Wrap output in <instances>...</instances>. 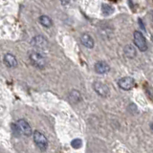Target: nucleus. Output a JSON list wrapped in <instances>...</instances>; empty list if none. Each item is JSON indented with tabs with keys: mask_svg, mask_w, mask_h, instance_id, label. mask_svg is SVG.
<instances>
[{
	"mask_svg": "<svg viewBox=\"0 0 153 153\" xmlns=\"http://www.w3.org/2000/svg\"><path fill=\"white\" fill-rule=\"evenodd\" d=\"M33 142L36 145V146L39 148L41 151H45L48 148V140L45 137L44 134H42L40 131L36 130L33 133Z\"/></svg>",
	"mask_w": 153,
	"mask_h": 153,
	"instance_id": "obj_2",
	"label": "nucleus"
},
{
	"mask_svg": "<svg viewBox=\"0 0 153 153\" xmlns=\"http://www.w3.org/2000/svg\"><path fill=\"white\" fill-rule=\"evenodd\" d=\"M71 146L73 148H75V149H79V148L82 146V141L79 138L74 139V140L71 142Z\"/></svg>",
	"mask_w": 153,
	"mask_h": 153,
	"instance_id": "obj_15",
	"label": "nucleus"
},
{
	"mask_svg": "<svg viewBox=\"0 0 153 153\" xmlns=\"http://www.w3.org/2000/svg\"><path fill=\"white\" fill-rule=\"evenodd\" d=\"M80 42L84 47L88 48V49H92L95 45L94 38L91 36L89 33H83L80 36Z\"/></svg>",
	"mask_w": 153,
	"mask_h": 153,
	"instance_id": "obj_9",
	"label": "nucleus"
},
{
	"mask_svg": "<svg viewBox=\"0 0 153 153\" xmlns=\"http://www.w3.org/2000/svg\"><path fill=\"white\" fill-rule=\"evenodd\" d=\"M152 18H153V13H152Z\"/></svg>",
	"mask_w": 153,
	"mask_h": 153,
	"instance_id": "obj_19",
	"label": "nucleus"
},
{
	"mask_svg": "<svg viewBox=\"0 0 153 153\" xmlns=\"http://www.w3.org/2000/svg\"><path fill=\"white\" fill-rule=\"evenodd\" d=\"M69 100L72 103H79L81 100V95L78 90H72L69 93Z\"/></svg>",
	"mask_w": 153,
	"mask_h": 153,
	"instance_id": "obj_11",
	"label": "nucleus"
},
{
	"mask_svg": "<svg viewBox=\"0 0 153 153\" xmlns=\"http://www.w3.org/2000/svg\"><path fill=\"white\" fill-rule=\"evenodd\" d=\"M29 60L31 64L38 69H43L46 66V59L40 52L37 51H31L29 53Z\"/></svg>",
	"mask_w": 153,
	"mask_h": 153,
	"instance_id": "obj_1",
	"label": "nucleus"
},
{
	"mask_svg": "<svg viewBox=\"0 0 153 153\" xmlns=\"http://www.w3.org/2000/svg\"><path fill=\"white\" fill-rule=\"evenodd\" d=\"M139 24L141 25V27H142L143 30H146V27L143 26V22H142V19H139Z\"/></svg>",
	"mask_w": 153,
	"mask_h": 153,
	"instance_id": "obj_17",
	"label": "nucleus"
},
{
	"mask_svg": "<svg viewBox=\"0 0 153 153\" xmlns=\"http://www.w3.org/2000/svg\"><path fill=\"white\" fill-rule=\"evenodd\" d=\"M38 21H39L41 25L45 28H50L53 25L52 19L47 16H41L39 18H38Z\"/></svg>",
	"mask_w": 153,
	"mask_h": 153,
	"instance_id": "obj_13",
	"label": "nucleus"
},
{
	"mask_svg": "<svg viewBox=\"0 0 153 153\" xmlns=\"http://www.w3.org/2000/svg\"><path fill=\"white\" fill-rule=\"evenodd\" d=\"M150 128H151V130H152V132H153V123L150 124Z\"/></svg>",
	"mask_w": 153,
	"mask_h": 153,
	"instance_id": "obj_18",
	"label": "nucleus"
},
{
	"mask_svg": "<svg viewBox=\"0 0 153 153\" xmlns=\"http://www.w3.org/2000/svg\"><path fill=\"white\" fill-rule=\"evenodd\" d=\"M93 89L99 96L102 98H107L110 95V89L108 86L102 81H95L93 83Z\"/></svg>",
	"mask_w": 153,
	"mask_h": 153,
	"instance_id": "obj_5",
	"label": "nucleus"
},
{
	"mask_svg": "<svg viewBox=\"0 0 153 153\" xmlns=\"http://www.w3.org/2000/svg\"><path fill=\"white\" fill-rule=\"evenodd\" d=\"M60 2L62 5H64V6H66V5H68L70 3V0H60Z\"/></svg>",
	"mask_w": 153,
	"mask_h": 153,
	"instance_id": "obj_16",
	"label": "nucleus"
},
{
	"mask_svg": "<svg viewBox=\"0 0 153 153\" xmlns=\"http://www.w3.org/2000/svg\"><path fill=\"white\" fill-rule=\"evenodd\" d=\"M114 12V9L110 6V5H106V4H102V13L103 16H110Z\"/></svg>",
	"mask_w": 153,
	"mask_h": 153,
	"instance_id": "obj_14",
	"label": "nucleus"
},
{
	"mask_svg": "<svg viewBox=\"0 0 153 153\" xmlns=\"http://www.w3.org/2000/svg\"><path fill=\"white\" fill-rule=\"evenodd\" d=\"M133 41L135 43L136 47L141 52H146L147 50V43L145 36H143V33L139 31H135L133 33Z\"/></svg>",
	"mask_w": 153,
	"mask_h": 153,
	"instance_id": "obj_4",
	"label": "nucleus"
},
{
	"mask_svg": "<svg viewBox=\"0 0 153 153\" xmlns=\"http://www.w3.org/2000/svg\"><path fill=\"white\" fill-rule=\"evenodd\" d=\"M16 126H17L18 131L20 133V135H24L27 137L32 135V128L26 120H24V119L18 120L16 122Z\"/></svg>",
	"mask_w": 153,
	"mask_h": 153,
	"instance_id": "obj_6",
	"label": "nucleus"
},
{
	"mask_svg": "<svg viewBox=\"0 0 153 153\" xmlns=\"http://www.w3.org/2000/svg\"><path fill=\"white\" fill-rule=\"evenodd\" d=\"M123 53H124V55H126V56L127 57V59H134V57L136 56V54H137L135 48L130 44H128L124 47Z\"/></svg>",
	"mask_w": 153,
	"mask_h": 153,
	"instance_id": "obj_12",
	"label": "nucleus"
},
{
	"mask_svg": "<svg viewBox=\"0 0 153 153\" xmlns=\"http://www.w3.org/2000/svg\"><path fill=\"white\" fill-rule=\"evenodd\" d=\"M32 46L37 52H46L48 50V41L42 36H36L31 41Z\"/></svg>",
	"mask_w": 153,
	"mask_h": 153,
	"instance_id": "obj_3",
	"label": "nucleus"
},
{
	"mask_svg": "<svg viewBox=\"0 0 153 153\" xmlns=\"http://www.w3.org/2000/svg\"><path fill=\"white\" fill-rule=\"evenodd\" d=\"M3 62L8 68H14V67L17 65L16 57L14 56L13 54H6L5 55L4 59H3Z\"/></svg>",
	"mask_w": 153,
	"mask_h": 153,
	"instance_id": "obj_10",
	"label": "nucleus"
},
{
	"mask_svg": "<svg viewBox=\"0 0 153 153\" xmlns=\"http://www.w3.org/2000/svg\"><path fill=\"white\" fill-rule=\"evenodd\" d=\"M118 85L121 89L124 91H129L135 86V80L131 76H123V78L119 79Z\"/></svg>",
	"mask_w": 153,
	"mask_h": 153,
	"instance_id": "obj_7",
	"label": "nucleus"
},
{
	"mask_svg": "<svg viewBox=\"0 0 153 153\" xmlns=\"http://www.w3.org/2000/svg\"><path fill=\"white\" fill-rule=\"evenodd\" d=\"M95 71H96V73H98L100 75H104L110 71V66L105 61L100 60V61L96 62Z\"/></svg>",
	"mask_w": 153,
	"mask_h": 153,
	"instance_id": "obj_8",
	"label": "nucleus"
}]
</instances>
